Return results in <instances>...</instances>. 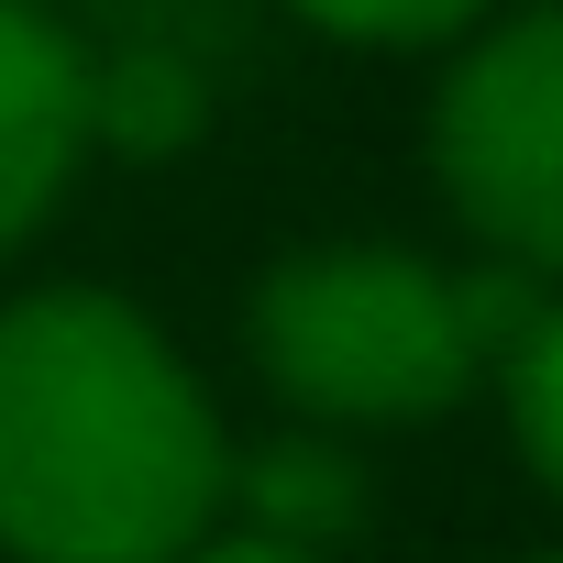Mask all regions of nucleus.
I'll use <instances>...</instances> for the list:
<instances>
[{"label": "nucleus", "mask_w": 563, "mask_h": 563, "mask_svg": "<svg viewBox=\"0 0 563 563\" xmlns=\"http://www.w3.org/2000/svg\"><path fill=\"white\" fill-rule=\"evenodd\" d=\"M232 420L122 288L0 299V552L177 563L221 530Z\"/></svg>", "instance_id": "1"}, {"label": "nucleus", "mask_w": 563, "mask_h": 563, "mask_svg": "<svg viewBox=\"0 0 563 563\" xmlns=\"http://www.w3.org/2000/svg\"><path fill=\"white\" fill-rule=\"evenodd\" d=\"M243 354L310 431H409L486 387L453 265L409 243H299L243 288Z\"/></svg>", "instance_id": "2"}, {"label": "nucleus", "mask_w": 563, "mask_h": 563, "mask_svg": "<svg viewBox=\"0 0 563 563\" xmlns=\"http://www.w3.org/2000/svg\"><path fill=\"white\" fill-rule=\"evenodd\" d=\"M431 188L497 265L563 288V0L486 12L453 45L431 89Z\"/></svg>", "instance_id": "3"}, {"label": "nucleus", "mask_w": 563, "mask_h": 563, "mask_svg": "<svg viewBox=\"0 0 563 563\" xmlns=\"http://www.w3.org/2000/svg\"><path fill=\"white\" fill-rule=\"evenodd\" d=\"M89 155V45L45 0H0V254H23Z\"/></svg>", "instance_id": "4"}, {"label": "nucleus", "mask_w": 563, "mask_h": 563, "mask_svg": "<svg viewBox=\"0 0 563 563\" xmlns=\"http://www.w3.org/2000/svg\"><path fill=\"white\" fill-rule=\"evenodd\" d=\"M221 519L232 530H254V541H288V552H332V541H354L365 530V475H354V453H343V431H276V442H232V497H221Z\"/></svg>", "instance_id": "5"}, {"label": "nucleus", "mask_w": 563, "mask_h": 563, "mask_svg": "<svg viewBox=\"0 0 563 563\" xmlns=\"http://www.w3.org/2000/svg\"><path fill=\"white\" fill-rule=\"evenodd\" d=\"M210 133V78L188 45H111L89 56V155L166 166Z\"/></svg>", "instance_id": "6"}, {"label": "nucleus", "mask_w": 563, "mask_h": 563, "mask_svg": "<svg viewBox=\"0 0 563 563\" xmlns=\"http://www.w3.org/2000/svg\"><path fill=\"white\" fill-rule=\"evenodd\" d=\"M288 12L354 56H453L497 0H288Z\"/></svg>", "instance_id": "7"}, {"label": "nucleus", "mask_w": 563, "mask_h": 563, "mask_svg": "<svg viewBox=\"0 0 563 563\" xmlns=\"http://www.w3.org/2000/svg\"><path fill=\"white\" fill-rule=\"evenodd\" d=\"M497 398H508V442H519V464L563 497V288L541 299L530 343L497 365Z\"/></svg>", "instance_id": "8"}, {"label": "nucleus", "mask_w": 563, "mask_h": 563, "mask_svg": "<svg viewBox=\"0 0 563 563\" xmlns=\"http://www.w3.org/2000/svg\"><path fill=\"white\" fill-rule=\"evenodd\" d=\"M177 563H321V552H288V541H254V530H210V541H188Z\"/></svg>", "instance_id": "9"}, {"label": "nucleus", "mask_w": 563, "mask_h": 563, "mask_svg": "<svg viewBox=\"0 0 563 563\" xmlns=\"http://www.w3.org/2000/svg\"><path fill=\"white\" fill-rule=\"evenodd\" d=\"M519 563H563V552H519Z\"/></svg>", "instance_id": "10"}]
</instances>
